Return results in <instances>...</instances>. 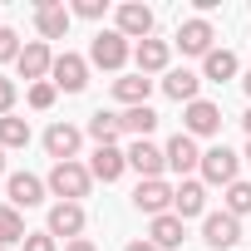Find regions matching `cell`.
Instances as JSON below:
<instances>
[{
	"instance_id": "6da1fadb",
	"label": "cell",
	"mask_w": 251,
	"mask_h": 251,
	"mask_svg": "<svg viewBox=\"0 0 251 251\" xmlns=\"http://www.w3.org/2000/svg\"><path fill=\"white\" fill-rule=\"evenodd\" d=\"M89 182H94V173H89L84 163H54V168H50V192L64 197V202H79V197L89 192Z\"/></svg>"
},
{
	"instance_id": "8fae6325",
	"label": "cell",
	"mask_w": 251,
	"mask_h": 251,
	"mask_svg": "<svg viewBox=\"0 0 251 251\" xmlns=\"http://www.w3.org/2000/svg\"><path fill=\"white\" fill-rule=\"evenodd\" d=\"M163 153H168V168H173V173H192V168H202V153H197V138H192V133H173Z\"/></svg>"
},
{
	"instance_id": "d590c367",
	"label": "cell",
	"mask_w": 251,
	"mask_h": 251,
	"mask_svg": "<svg viewBox=\"0 0 251 251\" xmlns=\"http://www.w3.org/2000/svg\"><path fill=\"white\" fill-rule=\"evenodd\" d=\"M241 128H246V138H251V108H246V113H241Z\"/></svg>"
},
{
	"instance_id": "2e32d148",
	"label": "cell",
	"mask_w": 251,
	"mask_h": 251,
	"mask_svg": "<svg viewBox=\"0 0 251 251\" xmlns=\"http://www.w3.org/2000/svg\"><path fill=\"white\" fill-rule=\"evenodd\" d=\"M212 40H217V35H212L207 20H182V30H177L182 54H202V59H207V54H212Z\"/></svg>"
},
{
	"instance_id": "1f68e13d",
	"label": "cell",
	"mask_w": 251,
	"mask_h": 251,
	"mask_svg": "<svg viewBox=\"0 0 251 251\" xmlns=\"http://www.w3.org/2000/svg\"><path fill=\"white\" fill-rule=\"evenodd\" d=\"M15 108V79H0V118Z\"/></svg>"
},
{
	"instance_id": "8d00e7d4",
	"label": "cell",
	"mask_w": 251,
	"mask_h": 251,
	"mask_svg": "<svg viewBox=\"0 0 251 251\" xmlns=\"http://www.w3.org/2000/svg\"><path fill=\"white\" fill-rule=\"evenodd\" d=\"M241 84H246V94H251V69H246V79H241Z\"/></svg>"
},
{
	"instance_id": "7c38bea8",
	"label": "cell",
	"mask_w": 251,
	"mask_h": 251,
	"mask_svg": "<svg viewBox=\"0 0 251 251\" xmlns=\"http://www.w3.org/2000/svg\"><path fill=\"white\" fill-rule=\"evenodd\" d=\"M79 231H84V207H79V202H54V207H50V236L79 241Z\"/></svg>"
},
{
	"instance_id": "f1b7e54d",
	"label": "cell",
	"mask_w": 251,
	"mask_h": 251,
	"mask_svg": "<svg viewBox=\"0 0 251 251\" xmlns=\"http://www.w3.org/2000/svg\"><path fill=\"white\" fill-rule=\"evenodd\" d=\"M20 50H25V45H20V35L0 25V64H5V59H20Z\"/></svg>"
},
{
	"instance_id": "30bf717a",
	"label": "cell",
	"mask_w": 251,
	"mask_h": 251,
	"mask_svg": "<svg viewBox=\"0 0 251 251\" xmlns=\"http://www.w3.org/2000/svg\"><path fill=\"white\" fill-rule=\"evenodd\" d=\"M118 35L123 40H153V10L148 5H118Z\"/></svg>"
},
{
	"instance_id": "7402d4cb",
	"label": "cell",
	"mask_w": 251,
	"mask_h": 251,
	"mask_svg": "<svg viewBox=\"0 0 251 251\" xmlns=\"http://www.w3.org/2000/svg\"><path fill=\"white\" fill-rule=\"evenodd\" d=\"M118 123H123V133H133V143H138V138H148V133L158 128V113H153L148 103H143V108H123Z\"/></svg>"
},
{
	"instance_id": "f35d334b",
	"label": "cell",
	"mask_w": 251,
	"mask_h": 251,
	"mask_svg": "<svg viewBox=\"0 0 251 251\" xmlns=\"http://www.w3.org/2000/svg\"><path fill=\"white\" fill-rule=\"evenodd\" d=\"M246 163H251V143H246Z\"/></svg>"
},
{
	"instance_id": "e0dca14e",
	"label": "cell",
	"mask_w": 251,
	"mask_h": 251,
	"mask_svg": "<svg viewBox=\"0 0 251 251\" xmlns=\"http://www.w3.org/2000/svg\"><path fill=\"white\" fill-rule=\"evenodd\" d=\"M182 217L177 212H163V217H153V226H148V241L158 246V251H173V246H182Z\"/></svg>"
},
{
	"instance_id": "836d02e7",
	"label": "cell",
	"mask_w": 251,
	"mask_h": 251,
	"mask_svg": "<svg viewBox=\"0 0 251 251\" xmlns=\"http://www.w3.org/2000/svg\"><path fill=\"white\" fill-rule=\"evenodd\" d=\"M64 251H99V246H94V241H89V236H79V241H69V246H64Z\"/></svg>"
},
{
	"instance_id": "d6a6232c",
	"label": "cell",
	"mask_w": 251,
	"mask_h": 251,
	"mask_svg": "<svg viewBox=\"0 0 251 251\" xmlns=\"http://www.w3.org/2000/svg\"><path fill=\"white\" fill-rule=\"evenodd\" d=\"M74 15H84V20H99V15H103V0H79V5H74Z\"/></svg>"
},
{
	"instance_id": "277c9868",
	"label": "cell",
	"mask_w": 251,
	"mask_h": 251,
	"mask_svg": "<svg viewBox=\"0 0 251 251\" xmlns=\"http://www.w3.org/2000/svg\"><path fill=\"white\" fill-rule=\"evenodd\" d=\"M89 59L99 69H123V64H128V40H123L118 30H99L94 45H89Z\"/></svg>"
},
{
	"instance_id": "ac0fdd59",
	"label": "cell",
	"mask_w": 251,
	"mask_h": 251,
	"mask_svg": "<svg viewBox=\"0 0 251 251\" xmlns=\"http://www.w3.org/2000/svg\"><path fill=\"white\" fill-rule=\"evenodd\" d=\"M148 94H153V79H148V74H123V79H113V99L128 103V108H143Z\"/></svg>"
},
{
	"instance_id": "4fadbf2b",
	"label": "cell",
	"mask_w": 251,
	"mask_h": 251,
	"mask_svg": "<svg viewBox=\"0 0 251 251\" xmlns=\"http://www.w3.org/2000/svg\"><path fill=\"white\" fill-rule=\"evenodd\" d=\"M5 187H10V207L25 212V207H40V202H45V187H50V182H40L35 173H15Z\"/></svg>"
},
{
	"instance_id": "ffe728a7",
	"label": "cell",
	"mask_w": 251,
	"mask_h": 251,
	"mask_svg": "<svg viewBox=\"0 0 251 251\" xmlns=\"http://www.w3.org/2000/svg\"><path fill=\"white\" fill-rule=\"evenodd\" d=\"M173 212H177L182 222H187V217H202V212H207V187L187 177V182H182V187L173 192Z\"/></svg>"
},
{
	"instance_id": "74e56055",
	"label": "cell",
	"mask_w": 251,
	"mask_h": 251,
	"mask_svg": "<svg viewBox=\"0 0 251 251\" xmlns=\"http://www.w3.org/2000/svg\"><path fill=\"white\" fill-rule=\"evenodd\" d=\"M0 173H5V148H0Z\"/></svg>"
},
{
	"instance_id": "ab89813d",
	"label": "cell",
	"mask_w": 251,
	"mask_h": 251,
	"mask_svg": "<svg viewBox=\"0 0 251 251\" xmlns=\"http://www.w3.org/2000/svg\"><path fill=\"white\" fill-rule=\"evenodd\" d=\"M0 251H5V246H0Z\"/></svg>"
},
{
	"instance_id": "5b68a950",
	"label": "cell",
	"mask_w": 251,
	"mask_h": 251,
	"mask_svg": "<svg viewBox=\"0 0 251 251\" xmlns=\"http://www.w3.org/2000/svg\"><path fill=\"white\" fill-rule=\"evenodd\" d=\"M50 74H54V89H64V94H79V89L89 84V59L64 50V54H54V69H50Z\"/></svg>"
},
{
	"instance_id": "d6986e66",
	"label": "cell",
	"mask_w": 251,
	"mask_h": 251,
	"mask_svg": "<svg viewBox=\"0 0 251 251\" xmlns=\"http://www.w3.org/2000/svg\"><path fill=\"white\" fill-rule=\"evenodd\" d=\"M197 89H202V74H192V69H168V79H163V94L177 103H197Z\"/></svg>"
},
{
	"instance_id": "52a82bcc",
	"label": "cell",
	"mask_w": 251,
	"mask_h": 251,
	"mask_svg": "<svg viewBox=\"0 0 251 251\" xmlns=\"http://www.w3.org/2000/svg\"><path fill=\"white\" fill-rule=\"evenodd\" d=\"M128 168L148 182V177H163V168H168V153L158 148V143H148V138H138L133 148H128Z\"/></svg>"
},
{
	"instance_id": "4316f807",
	"label": "cell",
	"mask_w": 251,
	"mask_h": 251,
	"mask_svg": "<svg viewBox=\"0 0 251 251\" xmlns=\"http://www.w3.org/2000/svg\"><path fill=\"white\" fill-rule=\"evenodd\" d=\"M25 143H30V123L15 118V113H5V118H0V148H25Z\"/></svg>"
},
{
	"instance_id": "f546056e",
	"label": "cell",
	"mask_w": 251,
	"mask_h": 251,
	"mask_svg": "<svg viewBox=\"0 0 251 251\" xmlns=\"http://www.w3.org/2000/svg\"><path fill=\"white\" fill-rule=\"evenodd\" d=\"M54 103V84L45 79V84H30V108H50Z\"/></svg>"
},
{
	"instance_id": "603a6c76",
	"label": "cell",
	"mask_w": 251,
	"mask_h": 251,
	"mask_svg": "<svg viewBox=\"0 0 251 251\" xmlns=\"http://www.w3.org/2000/svg\"><path fill=\"white\" fill-rule=\"evenodd\" d=\"M133 59H138V74H158V69H168V40H143V45L133 50Z\"/></svg>"
},
{
	"instance_id": "5bb4252c",
	"label": "cell",
	"mask_w": 251,
	"mask_h": 251,
	"mask_svg": "<svg viewBox=\"0 0 251 251\" xmlns=\"http://www.w3.org/2000/svg\"><path fill=\"white\" fill-rule=\"evenodd\" d=\"M45 148H50L54 163H74V153H79V128H74V123H54V128L45 133Z\"/></svg>"
},
{
	"instance_id": "44dd1931",
	"label": "cell",
	"mask_w": 251,
	"mask_h": 251,
	"mask_svg": "<svg viewBox=\"0 0 251 251\" xmlns=\"http://www.w3.org/2000/svg\"><path fill=\"white\" fill-rule=\"evenodd\" d=\"M123 168H128V153H118V148H94L89 173H94L99 182H118V177H123Z\"/></svg>"
},
{
	"instance_id": "9a60e30c",
	"label": "cell",
	"mask_w": 251,
	"mask_h": 251,
	"mask_svg": "<svg viewBox=\"0 0 251 251\" xmlns=\"http://www.w3.org/2000/svg\"><path fill=\"white\" fill-rule=\"evenodd\" d=\"M35 25H40L45 40H64L69 35V10L54 5V0H40V5H35Z\"/></svg>"
},
{
	"instance_id": "3957f363",
	"label": "cell",
	"mask_w": 251,
	"mask_h": 251,
	"mask_svg": "<svg viewBox=\"0 0 251 251\" xmlns=\"http://www.w3.org/2000/svg\"><path fill=\"white\" fill-rule=\"evenodd\" d=\"M236 168H241V153H231L226 143H217V148L202 153V177L217 182V187H231L236 182Z\"/></svg>"
},
{
	"instance_id": "7a4b0ae2",
	"label": "cell",
	"mask_w": 251,
	"mask_h": 251,
	"mask_svg": "<svg viewBox=\"0 0 251 251\" xmlns=\"http://www.w3.org/2000/svg\"><path fill=\"white\" fill-rule=\"evenodd\" d=\"M202 241H207L212 251H231V246L241 241V217H231V212H207V217H202Z\"/></svg>"
},
{
	"instance_id": "cb8c5ba5",
	"label": "cell",
	"mask_w": 251,
	"mask_h": 251,
	"mask_svg": "<svg viewBox=\"0 0 251 251\" xmlns=\"http://www.w3.org/2000/svg\"><path fill=\"white\" fill-rule=\"evenodd\" d=\"M118 133H123L118 113H103V108H99V113L89 118V138H94L99 148H113V143H118Z\"/></svg>"
},
{
	"instance_id": "83f0119b",
	"label": "cell",
	"mask_w": 251,
	"mask_h": 251,
	"mask_svg": "<svg viewBox=\"0 0 251 251\" xmlns=\"http://www.w3.org/2000/svg\"><path fill=\"white\" fill-rule=\"evenodd\" d=\"M226 212H231V217H246V212H251V182L236 177V182L226 187Z\"/></svg>"
},
{
	"instance_id": "8992f818",
	"label": "cell",
	"mask_w": 251,
	"mask_h": 251,
	"mask_svg": "<svg viewBox=\"0 0 251 251\" xmlns=\"http://www.w3.org/2000/svg\"><path fill=\"white\" fill-rule=\"evenodd\" d=\"M20 79H30V84H45V74L54 69V54H50V45L45 40H30L25 50H20Z\"/></svg>"
},
{
	"instance_id": "9c48e42d",
	"label": "cell",
	"mask_w": 251,
	"mask_h": 251,
	"mask_svg": "<svg viewBox=\"0 0 251 251\" xmlns=\"http://www.w3.org/2000/svg\"><path fill=\"white\" fill-rule=\"evenodd\" d=\"M133 207H138V212H148V217H163V212L173 207V187H168L163 177H148V182H138Z\"/></svg>"
},
{
	"instance_id": "4dcf8cb0",
	"label": "cell",
	"mask_w": 251,
	"mask_h": 251,
	"mask_svg": "<svg viewBox=\"0 0 251 251\" xmlns=\"http://www.w3.org/2000/svg\"><path fill=\"white\" fill-rule=\"evenodd\" d=\"M25 251H54V236L50 231H30L25 236Z\"/></svg>"
},
{
	"instance_id": "e575fe53",
	"label": "cell",
	"mask_w": 251,
	"mask_h": 251,
	"mask_svg": "<svg viewBox=\"0 0 251 251\" xmlns=\"http://www.w3.org/2000/svg\"><path fill=\"white\" fill-rule=\"evenodd\" d=\"M123 251H158V246H153V241H128Z\"/></svg>"
},
{
	"instance_id": "484cf974",
	"label": "cell",
	"mask_w": 251,
	"mask_h": 251,
	"mask_svg": "<svg viewBox=\"0 0 251 251\" xmlns=\"http://www.w3.org/2000/svg\"><path fill=\"white\" fill-rule=\"evenodd\" d=\"M25 217L20 207H0V246H25Z\"/></svg>"
},
{
	"instance_id": "ba28073f",
	"label": "cell",
	"mask_w": 251,
	"mask_h": 251,
	"mask_svg": "<svg viewBox=\"0 0 251 251\" xmlns=\"http://www.w3.org/2000/svg\"><path fill=\"white\" fill-rule=\"evenodd\" d=\"M217 128H222V108H217V103H207V99L187 103V113H182V133L207 138V133H217Z\"/></svg>"
},
{
	"instance_id": "d4e9b609",
	"label": "cell",
	"mask_w": 251,
	"mask_h": 251,
	"mask_svg": "<svg viewBox=\"0 0 251 251\" xmlns=\"http://www.w3.org/2000/svg\"><path fill=\"white\" fill-rule=\"evenodd\" d=\"M236 74V54L231 50H212L207 59H202V79H212V84H226Z\"/></svg>"
}]
</instances>
